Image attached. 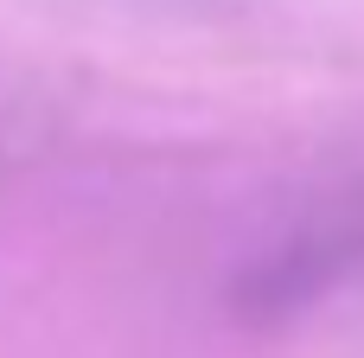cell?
Segmentation results:
<instances>
[{
    "instance_id": "2",
    "label": "cell",
    "mask_w": 364,
    "mask_h": 358,
    "mask_svg": "<svg viewBox=\"0 0 364 358\" xmlns=\"http://www.w3.org/2000/svg\"><path fill=\"white\" fill-rule=\"evenodd\" d=\"M141 6H186V0H141Z\"/></svg>"
},
{
    "instance_id": "1",
    "label": "cell",
    "mask_w": 364,
    "mask_h": 358,
    "mask_svg": "<svg viewBox=\"0 0 364 358\" xmlns=\"http://www.w3.org/2000/svg\"><path fill=\"white\" fill-rule=\"evenodd\" d=\"M364 282V186L314 199L301 218H288L230 282V301L256 327H282L294 314H314Z\"/></svg>"
}]
</instances>
